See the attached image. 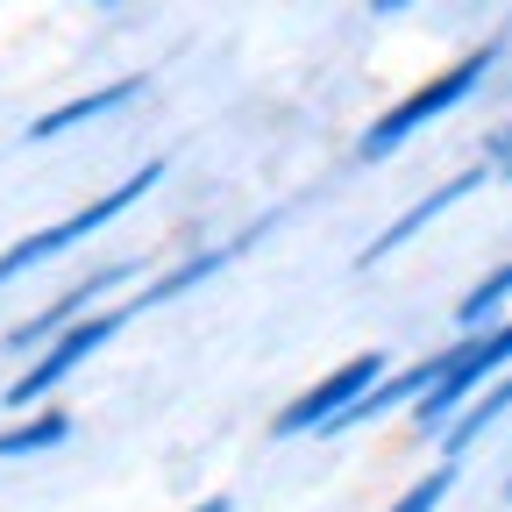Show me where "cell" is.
Instances as JSON below:
<instances>
[{
    "label": "cell",
    "mask_w": 512,
    "mask_h": 512,
    "mask_svg": "<svg viewBox=\"0 0 512 512\" xmlns=\"http://www.w3.org/2000/svg\"><path fill=\"white\" fill-rule=\"evenodd\" d=\"M491 72H498V43H477V50H463V57H448L434 79H420L413 93H399L392 107H384V114L363 128V136H356V157H363V164H384L392 150H406L427 121L456 114L470 93H484V79H491Z\"/></svg>",
    "instance_id": "6da1fadb"
},
{
    "label": "cell",
    "mask_w": 512,
    "mask_h": 512,
    "mask_svg": "<svg viewBox=\"0 0 512 512\" xmlns=\"http://www.w3.org/2000/svg\"><path fill=\"white\" fill-rule=\"evenodd\" d=\"M505 370H512V313L498 320V328H484V335H456L448 349H434V384L413 399V427L420 434H441Z\"/></svg>",
    "instance_id": "7a4b0ae2"
},
{
    "label": "cell",
    "mask_w": 512,
    "mask_h": 512,
    "mask_svg": "<svg viewBox=\"0 0 512 512\" xmlns=\"http://www.w3.org/2000/svg\"><path fill=\"white\" fill-rule=\"evenodd\" d=\"M157 178H164V164L150 157V164H136L128 178H114L100 200H86L79 214H64V221H50V228H36V235L8 242V249H0V285L22 278V271H36V264H50V256H64V249H79V242H86V235H100L107 221H121L128 207L143 200V192H157Z\"/></svg>",
    "instance_id": "3957f363"
},
{
    "label": "cell",
    "mask_w": 512,
    "mask_h": 512,
    "mask_svg": "<svg viewBox=\"0 0 512 512\" xmlns=\"http://www.w3.org/2000/svg\"><path fill=\"white\" fill-rule=\"evenodd\" d=\"M377 377H392V356H384V349H356V356H342L328 377H313L306 392H292V399L271 413V441L328 434L342 413H356V406H363V392H370Z\"/></svg>",
    "instance_id": "277c9868"
},
{
    "label": "cell",
    "mask_w": 512,
    "mask_h": 512,
    "mask_svg": "<svg viewBox=\"0 0 512 512\" xmlns=\"http://www.w3.org/2000/svg\"><path fill=\"white\" fill-rule=\"evenodd\" d=\"M128 320H136V313H128V306H100V313H86V320H72V328H64L50 349H36V363L8 384V406H43L50 392H57V384L64 377H72L79 363H93L121 328H128Z\"/></svg>",
    "instance_id": "5b68a950"
},
{
    "label": "cell",
    "mask_w": 512,
    "mask_h": 512,
    "mask_svg": "<svg viewBox=\"0 0 512 512\" xmlns=\"http://www.w3.org/2000/svg\"><path fill=\"white\" fill-rule=\"evenodd\" d=\"M143 264H136V256H121V264H100V271H86L72 292H64V299H50L43 313H29L22 320V328L8 335V349H50L64 328H72V320H86V313H100V299L114 292V285H128V278H136Z\"/></svg>",
    "instance_id": "8992f818"
},
{
    "label": "cell",
    "mask_w": 512,
    "mask_h": 512,
    "mask_svg": "<svg viewBox=\"0 0 512 512\" xmlns=\"http://www.w3.org/2000/svg\"><path fill=\"white\" fill-rule=\"evenodd\" d=\"M477 185H484V164H470V171H456V178H441L434 192H420V200H413V207H406L399 221H384V228H377V235L363 242V256H356V271H377L384 256H399V249H406L413 235H427V228H434V221H441L448 207H463V200H470Z\"/></svg>",
    "instance_id": "52a82bcc"
},
{
    "label": "cell",
    "mask_w": 512,
    "mask_h": 512,
    "mask_svg": "<svg viewBox=\"0 0 512 512\" xmlns=\"http://www.w3.org/2000/svg\"><path fill=\"white\" fill-rule=\"evenodd\" d=\"M256 235H264V228H249V235H235V242H214V249H192L185 256V264H171V271H157L136 299H128V313H143V306H171V299H185L192 285H207V278H221L228 264H235V256L256 242Z\"/></svg>",
    "instance_id": "ba28073f"
},
{
    "label": "cell",
    "mask_w": 512,
    "mask_h": 512,
    "mask_svg": "<svg viewBox=\"0 0 512 512\" xmlns=\"http://www.w3.org/2000/svg\"><path fill=\"white\" fill-rule=\"evenodd\" d=\"M505 413H512V370H505V377H491L484 392H477V399H470L456 420H448V427L434 434V441H441V463H456L463 448H477V441H484V434H491Z\"/></svg>",
    "instance_id": "9c48e42d"
},
{
    "label": "cell",
    "mask_w": 512,
    "mask_h": 512,
    "mask_svg": "<svg viewBox=\"0 0 512 512\" xmlns=\"http://www.w3.org/2000/svg\"><path fill=\"white\" fill-rule=\"evenodd\" d=\"M150 79L143 72H128V79H107L100 93H79V100H64V107H50V114H36L29 121V143H50V136H64V128H79V121H100V114H114V107H128Z\"/></svg>",
    "instance_id": "30bf717a"
},
{
    "label": "cell",
    "mask_w": 512,
    "mask_h": 512,
    "mask_svg": "<svg viewBox=\"0 0 512 512\" xmlns=\"http://www.w3.org/2000/svg\"><path fill=\"white\" fill-rule=\"evenodd\" d=\"M505 306H512V264H498L491 278H477V285L456 299V335H484V328H498Z\"/></svg>",
    "instance_id": "8fae6325"
},
{
    "label": "cell",
    "mask_w": 512,
    "mask_h": 512,
    "mask_svg": "<svg viewBox=\"0 0 512 512\" xmlns=\"http://www.w3.org/2000/svg\"><path fill=\"white\" fill-rule=\"evenodd\" d=\"M64 441H72V413H64V406H43V413H29L22 427L0 434V456H43V448H64Z\"/></svg>",
    "instance_id": "7c38bea8"
},
{
    "label": "cell",
    "mask_w": 512,
    "mask_h": 512,
    "mask_svg": "<svg viewBox=\"0 0 512 512\" xmlns=\"http://www.w3.org/2000/svg\"><path fill=\"white\" fill-rule=\"evenodd\" d=\"M448 491H456V463H441V470H427L420 484H406L384 512H441V498H448Z\"/></svg>",
    "instance_id": "4fadbf2b"
},
{
    "label": "cell",
    "mask_w": 512,
    "mask_h": 512,
    "mask_svg": "<svg viewBox=\"0 0 512 512\" xmlns=\"http://www.w3.org/2000/svg\"><path fill=\"white\" fill-rule=\"evenodd\" d=\"M491 157H498V164H512V128H505V136H491Z\"/></svg>",
    "instance_id": "5bb4252c"
},
{
    "label": "cell",
    "mask_w": 512,
    "mask_h": 512,
    "mask_svg": "<svg viewBox=\"0 0 512 512\" xmlns=\"http://www.w3.org/2000/svg\"><path fill=\"white\" fill-rule=\"evenodd\" d=\"M185 512H235V505H228V498L214 491V498H200V505H185Z\"/></svg>",
    "instance_id": "9a60e30c"
},
{
    "label": "cell",
    "mask_w": 512,
    "mask_h": 512,
    "mask_svg": "<svg viewBox=\"0 0 512 512\" xmlns=\"http://www.w3.org/2000/svg\"><path fill=\"white\" fill-rule=\"evenodd\" d=\"M370 8H377V15H399V8H413V0H370Z\"/></svg>",
    "instance_id": "2e32d148"
},
{
    "label": "cell",
    "mask_w": 512,
    "mask_h": 512,
    "mask_svg": "<svg viewBox=\"0 0 512 512\" xmlns=\"http://www.w3.org/2000/svg\"><path fill=\"white\" fill-rule=\"evenodd\" d=\"M505 498H512V477H505Z\"/></svg>",
    "instance_id": "e0dca14e"
},
{
    "label": "cell",
    "mask_w": 512,
    "mask_h": 512,
    "mask_svg": "<svg viewBox=\"0 0 512 512\" xmlns=\"http://www.w3.org/2000/svg\"><path fill=\"white\" fill-rule=\"evenodd\" d=\"M100 8H107V0H100Z\"/></svg>",
    "instance_id": "ac0fdd59"
}]
</instances>
